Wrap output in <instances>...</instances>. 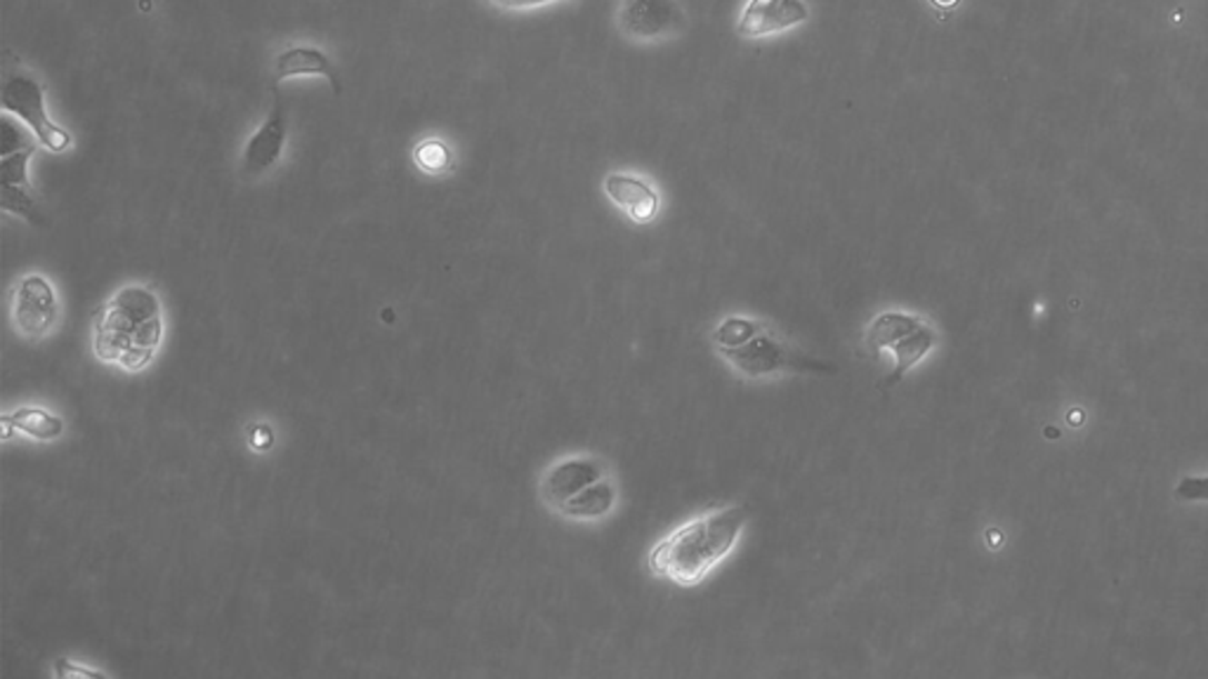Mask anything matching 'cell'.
<instances>
[{"mask_svg":"<svg viewBox=\"0 0 1208 679\" xmlns=\"http://www.w3.org/2000/svg\"><path fill=\"white\" fill-rule=\"evenodd\" d=\"M749 523L743 506H722L697 515L666 533L647 555L655 578L678 588H697L730 557Z\"/></svg>","mask_w":1208,"mask_h":679,"instance_id":"obj_1","label":"cell"},{"mask_svg":"<svg viewBox=\"0 0 1208 679\" xmlns=\"http://www.w3.org/2000/svg\"><path fill=\"white\" fill-rule=\"evenodd\" d=\"M163 340V309L151 288H121L94 314L92 352L104 363L142 371L157 357Z\"/></svg>","mask_w":1208,"mask_h":679,"instance_id":"obj_2","label":"cell"},{"mask_svg":"<svg viewBox=\"0 0 1208 679\" xmlns=\"http://www.w3.org/2000/svg\"><path fill=\"white\" fill-rule=\"evenodd\" d=\"M720 357L737 376L746 380H765L772 376L800 373V371H808V368H815L812 361L793 352V349L783 340H779L767 326L751 340H746L743 345L735 349H727V352H720Z\"/></svg>","mask_w":1208,"mask_h":679,"instance_id":"obj_3","label":"cell"},{"mask_svg":"<svg viewBox=\"0 0 1208 679\" xmlns=\"http://www.w3.org/2000/svg\"><path fill=\"white\" fill-rule=\"evenodd\" d=\"M0 102H3V111L17 116L19 121H24L33 138L41 142L46 149L60 153L71 147V134L57 126L46 109L43 88L33 81L31 76L14 73L3 83V92H0Z\"/></svg>","mask_w":1208,"mask_h":679,"instance_id":"obj_4","label":"cell"},{"mask_svg":"<svg viewBox=\"0 0 1208 679\" xmlns=\"http://www.w3.org/2000/svg\"><path fill=\"white\" fill-rule=\"evenodd\" d=\"M607 475H611L607 462L598 456L577 453V456L560 458L558 462H552L546 470V475L541 477V487H539L541 500L555 512L562 502L588 489L590 483L605 479Z\"/></svg>","mask_w":1208,"mask_h":679,"instance_id":"obj_5","label":"cell"},{"mask_svg":"<svg viewBox=\"0 0 1208 679\" xmlns=\"http://www.w3.org/2000/svg\"><path fill=\"white\" fill-rule=\"evenodd\" d=\"M57 296L41 274L24 277L12 293V319L17 331L27 338H43L57 321Z\"/></svg>","mask_w":1208,"mask_h":679,"instance_id":"obj_6","label":"cell"},{"mask_svg":"<svg viewBox=\"0 0 1208 679\" xmlns=\"http://www.w3.org/2000/svg\"><path fill=\"white\" fill-rule=\"evenodd\" d=\"M685 27V10L678 0H623L619 29L636 41H657Z\"/></svg>","mask_w":1208,"mask_h":679,"instance_id":"obj_7","label":"cell"},{"mask_svg":"<svg viewBox=\"0 0 1208 679\" xmlns=\"http://www.w3.org/2000/svg\"><path fill=\"white\" fill-rule=\"evenodd\" d=\"M810 17L805 0H749V6L743 8L737 31L741 38H756L789 31L798 24H805Z\"/></svg>","mask_w":1208,"mask_h":679,"instance_id":"obj_8","label":"cell"},{"mask_svg":"<svg viewBox=\"0 0 1208 679\" xmlns=\"http://www.w3.org/2000/svg\"><path fill=\"white\" fill-rule=\"evenodd\" d=\"M605 193L607 199L619 208L621 216H626L632 224L647 227L655 222L661 212L659 191L647 180L636 178V174H626V172L607 174Z\"/></svg>","mask_w":1208,"mask_h":679,"instance_id":"obj_9","label":"cell"},{"mask_svg":"<svg viewBox=\"0 0 1208 679\" xmlns=\"http://www.w3.org/2000/svg\"><path fill=\"white\" fill-rule=\"evenodd\" d=\"M283 144H286V111H283L281 94L274 86V107H272L270 119L258 128V132H253V138L243 147V163H241L243 174L253 178V174H262L270 170L281 159Z\"/></svg>","mask_w":1208,"mask_h":679,"instance_id":"obj_10","label":"cell"},{"mask_svg":"<svg viewBox=\"0 0 1208 679\" xmlns=\"http://www.w3.org/2000/svg\"><path fill=\"white\" fill-rule=\"evenodd\" d=\"M619 506V487H617V479H613L611 475H607L605 479L590 483L588 489H583L581 493H577L573 498H569L567 502H562V506L555 510V515H560L569 521H581V523H596V521H602L607 517L613 515V510H617Z\"/></svg>","mask_w":1208,"mask_h":679,"instance_id":"obj_11","label":"cell"},{"mask_svg":"<svg viewBox=\"0 0 1208 679\" xmlns=\"http://www.w3.org/2000/svg\"><path fill=\"white\" fill-rule=\"evenodd\" d=\"M926 319L918 314L902 312V309H888V312L876 314L867 328H865V345L873 355H888L895 345L914 336Z\"/></svg>","mask_w":1208,"mask_h":679,"instance_id":"obj_12","label":"cell"},{"mask_svg":"<svg viewBox=\"0 0 1208 679\" xmlns=\"http://www.w3.org/2000/svg\"><path fill=\"white\" fill-rule=\"evenodd\" d=\"M296 76H321L336 94L342 90L331 60L317 48H289L277 57V83L296 79Z\"/></svg>","mask_w":1208,"mask_h":679,"instance_id":"obj_13","label":"cell"},{"mask_svg":"<svg viewBox=\"0 0 1208 679\" xmlns=\"http://www.w3.org/2000/svg\"><path fill=\"white\" fill-rule=\"evenodd\" d=\"M3 439H10L14 432H22L38 441H54L64 432V420L38 406H22L14 413L3 416Z\"/></svg>","mask_w":1208,"mask_h":679,"instance_id":"obj_14","label":"cell"},{"mask_svg":"<svg viewBox=\"0 0 1208 679\" xmlns=\"http://www.w3.org/2000/svg\"><path fill=\"white\" fill-rule=\"evenodd\" d=\"M935 345H937V331L928 321L920 326L914 336H909L907 340L895 345L888 352L890 361H892V371L888 376L890 382L902 380L914 366H918L932 352Z\"/></svg>","mask_w":1208,"mask_h":679,"instance_id":"obj_15","label":"cell"},{"mask_svg":"<svg viewBox=\"0 0 1208 679\" xmlns=\"http://www.w3.org/2000/svg\"><path fill=\"white\" fill-rule=\"evenodd\" d=\"M762 328L765 323L751 317H727L711 331V345L720 355V352H727V349L743 345L746 340H751L756 333L762 331Z\"/></svg>","mask_w":1208,"mask_h":679,"instance_id":"obj_16","label":"cell"},{"mask_svg":"<svg viewBox=\"0 0 1208 679\" xmlns=\"http://www.w3.org/2000/svg\"><path fill=\"white\" fill-rule=\"evenodd\" d=\"M33 151H36V144L27 147V149L12 151V153H8V157H0V187H14V189L31 191L29 161L33 157Z\"/></svg>","mask_w":1208,"mask_h":679,"instance_id":"obj_17","label":"cell"},{"mask_svg":"<svg viewBox=\"0 0 1208 679\" xmlns=\"http://www.w3.org/2000/svg\"><path fill=\"white\" fill-rule=\"evenodd\" d=\"M0 191H3V210L6 212H12V216L22 218V220H27L31 224H41L43 222L31 191L14 189V187H0Z\"/></svg>","mask_w":1208,"mask_h":679,"instance_id":"obj_18","label":"cell"},{"mask_svg":"<svg viewBox=\"0 0 1208 679\" xmlns=\"http://www.w3.org/2000/svg\"><path fill=\"white\" fill-rule=\"evenodd\" d=\"M0 130H3V132H0V157H8V153H12V151H19V149H27V147L36 144L27 134V130L12 121V113H3V123H0Z\"/></svg>","mask_w":1208,"mask_h":679,"instance_id":"obj_19","label":"cell"},{"mask_svg":"<svg viewBox=\"0 0 1208 679\" xmlns=\"http://www.w3.org/2000/svg\"><path fill=\"white\" fill-rule=\"evenodd\" d=\"M416 161H418L420 168L428 170V172H439V170H445L449 166L451 157H449V149L445 144L428 142V144H423L416 151Z\"/></svg>","mask_w":1208,"mask_h":679,"instance_id":"obj_20","label":"cell"},{"mask_svg":"<svg viewBox=\"0 0 1208 679\" xmlns=\"http://www.w3.org/2000/svg\"><path fill=\"white\" fill-rule=\"evenodd\" d=\"M1178 496L1185 500H1208V477H1187L1180 481Z\"/></svg>","mask_w":1208,"mask_h":679,"instance_id":"obj_21","label":"cell"},{"mask_svg":"<svg viewBox=\"0 0 1208 679\" xmlns=\"http://www.w3.org/2000/svg\"><path fill=\"white\" fill-rule=\"evenodd\" d=\"M248 441H251V446L256 451H267L272 446L274 437H272V430L267 425H256L251 430V437H248Z\"/></svg>","mask_w":1208,"mask_h":679,"instance_id":"obj_22","label":"cell"},{"mask_svg":"<svg viewBox=\"0 0 1208 679\" xmlns=\"http://www.w3.org/2000/svg\"><path fill=\"white\" fill-rule=\"evenodd\" d=\"M54 672L60 677H86V679H94V677H104L102 672H94V670H86V668H79V666H71V661H67V658H60V663H57Z\"/></svg>","mask_w":1208,"mask_h":679,"instance_id":"obj_23","label":"cell"},{"mask_svg":"<svg viewBox=\"0 0 1208 679\" xmlns=\"http://www.w3.org/2000/svg\"><path fill=\"white\" fill-rule=\"evenodd\" d=\"M493 3L503 6V8H531V6L550 3V0H493Z\"/></svg>","mask_w":1208,"mask_h":679,"instance_id":"obj_24","label":"cell"},{"mask_svg":"<svg viewBox=\"0 0 1208 679\" xmlns=\"http://www.w3.org/2000/svg\"><path fill=\"white\" fill-rule=\"evenodd\" d=\"M935 3H945V6H951V3H956V0H935Z\"/></svg>","mask_w":1208,"mask_h":679,"instance_id":"obj_25","label":"cell"}]
</instances>
